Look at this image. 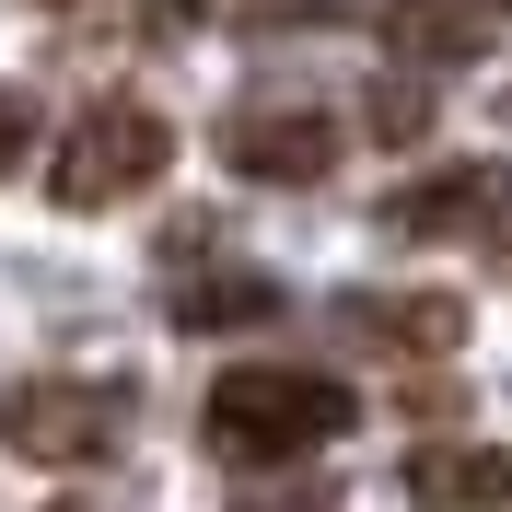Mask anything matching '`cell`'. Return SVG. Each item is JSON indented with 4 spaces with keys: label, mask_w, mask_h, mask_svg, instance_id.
<instances>
[{
    "label": "cell",
    "mask_w": 512,
    "mask_h": 512,
    "mask_svg": "<svg viewBox=\"0 0 512 512\" xmlns=\"http://www.w3.org/2000/svg\"><path fill=\"white\" fill-rule=\"evenodd\" d=\"M175 163V128L152 117V105H82L70 117V140L47 152V198L59 210H117V198H140Z\"/></svg>",
    "instance_id": "3"
},
{
    "label": "cell",
    "mask_w": 512,
    "mask_h": 512,
    "mask_svg": "<svg viewBox=\"0 0 512 512\" xmlns=\"http://www.w3.org/2000/svg\"><path fill=\"white\" fill-rule=\"evenodd\" d=\"M384 35H396V59H478L489 47V12L478 0H396V12H384Z\"/></svg>",
    "instance_id": "9"
},
{
    "label": "cell",
    "mask_w": 512,
    "mask_h": 512,
    "mask_svg": "<svg viewBox=\"0 0 512 512\" xmlns=\"http://www.w3.org/2000/svg\"><path fill=\"white\" fill-rule=\"evenodd\" d=\"M222 163L233 175H256V187H315L326 163H338V117L326 105H245V117L222 128Z\"/></svg>",
    "instance_id": "4"
},
{
    "label": "cell",
    "mask_w": 512,
    "mask_h": 512,
    "mask_svg": "<svg viewBox=\"0 0 512 512\" xmlns=\"http://www.w3.org/2000/svg\"><path fill=\"white\" fill-rule=\"evenodd\" d=\"M338 326H350L361 350H408V361H454L466 350V303L454 291H350Z\"/></svg>",
    "instance_id": "5"
},
{
    "label": "cell",
    "mask_w": 512,
    "mask_h": 512,
    "mask_svg": "<svg viewBox=\"0 0 512 512\" xmlns=\"http://www.w3.org/2000/svg\"><path fill=\"white\" fill-rule=\"evenodd\" d=\"M0 443L24 454V466H105L128 443V384H94V373L0 384Z\"/></svg>",
    "instance_id": "2"
},
{
    "label": "cell",
    "mask_w": 512,
    "mask_h": 512,
    "mask_svg": "<svg viewBox=\"0 0 512 512\" xmlns=\"http://www.w3.org/2000/svg\"><path fill=\"white\" fill-rule=\"evenodd\" d=\"M408 501L419 512H501L512 501V454L501 443H419L408 454Z\"/></svg>",
    "instance_id": "7"
},
{
    "label": "cell",
    "mask_w": 512,
    "mask_h": 512,
    "mask_svg": "<svg viewBox=\"0 0 512 512\" xmlns=\"http://www.w3.org/2000/svg\"><path fill=\"white\" fill-rule=\"evenodd\" d=\"M361 419V396L338 373H303V361H245V373L210 384V408H198V431H210V454H233V466H291V454L338 443Z\"/></svg>",
    "instance_id": "1"
},
{
    "label": "cell",
    "mask_w": 512,
    "mask_h": 512,
    "mask_svg": "<svg viewBox=\"0 0 512 512\" xmlns=\"http://www.w3.org/2000/svg\"><path fill=\"white\" fill-rule=\"evenodd\" d=\"M24 163H35V94L0 82V175H24Z\"/></svg>",
    "instance_id": "10"
},
{
    "label": "cell",
    "mask_w": 512,
    "mask_h": 512,
    "mask_svg": "<svg viewBox=\"0 0 512 512\" xmlns=\"http://www.w3.org/2000/svg\"><path fill=\"white\" fill-rule=\"evenodd\" d=\"M419 128H431V94L419 82H384L373 94V140H419Z\"/></svg>",
    "instance_id": "11"
},
{
    "label": "cell",
    "mask_w": 512,
    "mask_h": 512,
    "mask_svg": "<svg viewBox=\"0 0 512 512\" xmlns=\"http://www.w3.org/2000/svg\"><path fill=\"white\" fill-rule=\"evenodd\" d=\"M501 210H512L501 163H431L419 187H396V198H384V222H396V233H419V245H431V233H489Z\"/></svg>",
    "instance_id": "6"
},
{
    "label": "cell",
    "mask_w": 512,
    "mask_h": 512,
    "mask_svg": "<svg viewBox=\"0 0 512 512\" xmlns=\"http://www.w3.org/2000/svg\"><path fill=\"white\" fill-rule=\"evenodd\" d=\"M163 315L187 326V338H210V326H268L280 315V280H256V268H198V280H175Z\"/></svg>",
    "instance_id": "8"
}]
</instances>
